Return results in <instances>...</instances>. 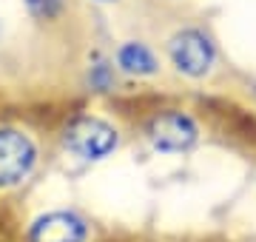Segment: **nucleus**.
<instances>
[{
  "mask_svg": "<svg viewBox=\"0 0 256 242\" xmlns=\"http://www.w3.org/2000/svg\"><path fill=\"white\" fill-rule=\"evenodd\" d=\"M63 146L82 162H100L108 154H114L120 146V131L108 120L97 114H77L74 120L66 122Z\"/></svg>",
  "mask_w": 256,
  "mask_h": 242,
  "instance_id": "1",
  "label": "nucleus"
},
{
  "mask_svg": "<svg viewBox=\"0 0 256 242\" xmlns=\"http://www.w3.org/2000/svg\"><path fill=\"white\" fill-rule=\"evenodd\" d=\"M86 80H88V88L97 92V94L111 92V88H114V66H111L108 60H94V63L88 66Z\"/></svg>",
  "mask_w": 256,
  "mask_h": 242,
  "instance_id": "7",
  "label": "nucleus"
},
{
  "mask_svg": "<svg viewBox=\"0 0 256 242\" xmlns=\"http://www.w3.org/2000/svg\"><path fill=\"white\" fill-rule=\"evenodd\" d=\"M168 57L180 74L191 77V80H202L216 66V46H214L210 34H205L202 28L188 26L180 28L168 40Z\"/></svg>",
  "mask_w": 256,
  "mask_h": 242,
  "instance_id": "4",
  "label": "nucleus"
},
{
  "mask_svg": "<svg viewBox=\"0 0 256 242\" xmlns=\"http://www.w3.org/2000/svg\"><path fill=\"white\" fill-rule=\"evenodd\" d=\"M117 68L122 74H131V77H154L160 72V60H156L154 48L142 43V40H126L120 43L117 54Z\"/></svg>",
  "mask_w": 256,
  "mask_h": 242,
  "instance_id": "6",
  "label": "nucleus"
},
{
  "mask_svg": "<svg viewBox=\"0 0 256 242\" xmlns=\"http://www.w3.org/2000/svg\"><path fill=\"white\" fill-rule=\"evenodd\" d=\"M34 20H54L66 9V0H23Z\"/></svg>",
  "mask_w": 256,
  "mask_h": 242,
  "instance_id": "8",
  "label": "nucleus"
},
{
  "mask_svg": "<svg viewBox=\"0 0 256 242\" xmlns=\"http://www.w3.org/2000/svg\"><path fill=\"white\" fill-rule=\"evenodd\" d=\"M37 168V142L18 126H0V191L23 186Z\"/></svg>",
  "mask_w": 256,
  "mask_h": 242,
  "instance_id": "2",
  "label": "nucleus"
},
{
  "mask_svg": "<svg viewBox=\"0 0 256 242\" xmlns=\"http://www.w3.org/2000/svg\"><path fill=\"white\" fill-rule=\"evenodd\" d=\"M28 242H86L88 225L74 211H46L26 231Z\"/></svg>",
  "mask_w": 256,
  "mask_h": 242,
  "instance_id": "5",
  "label": "nucleus"
},
{
  "mask_svg": "<svg viewBox=\"0 0 256 242\" xmlns=\"http://www.w3.org/2000/svg\"><path fill=\"white\" fill-rule=\"evenodd\" d=\"M146 140L160 154H185L200 142V126L191 114L165 108L146 122Z\"/></svg>",
  "mask_w": 256,
  "mask_h": 242,
  "instance_id": "3",
  "label": "nucleus"
},
{
  "mask_svg": "<svg viewBox=\"0 0 256 242\" xmlns=\"http://www.w3.org/2000/svg\"><path fill=\"white\" fill-rule=\"evenodd\" d=\"M94 3H114V0H94Z\"/></svg>",
  "mask_w": 256,
  "mask_h": 242,
  "instance_id": "9",
  "label": "nucleus"
}]
</instances>
